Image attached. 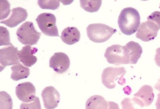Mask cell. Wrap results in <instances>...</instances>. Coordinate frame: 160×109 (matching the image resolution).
Here are the masks:
<instances>
[{"instance_id":"1","label":"cell","mask_w":160,"mask_h":109,"mask_svg":"<svg viewBox=\"0 0 160 109\" xmlns=\"http://www.w3.org/2000/svg\"><path fill=\"white\" fill-rule=\"evenodd\" d=\"M118 22L122 33L127 35H131L134 33L139 27L140 23L139 13L133 8H125L121 11Z\"/></svg>"},{"instance_id":"2","label":"cell","mask_w":160,"mask_h":109,"mask_svg":"<svg viewBox=\"0 0 160 109\" xmlns=\"http://www.w3.org/2000/svg\"><path fill=\"white\" fill-rule=\"evenodd\" d=\"M86 30L89 39L97 43L107 41L117 31L116 29L102 23L89 24L86 28Z\"/></svg>"},{"instance_id":"3","label":"cell","mask_w":160,"mask_h":109,"mask_svg":"<svg viewBox=\"0 0 160 109\" xmlns=\"http://www.w3.org/2000/svg\"><path fill=\"white\" fill-rule=\"evenodd\" d=\"M126 72L123 67H110L104 69L102 74V82L107 88L112 89L116 86V82L123 85L126 83L123 76Z\"/></svg>"},{"instance_id":"4","label":"cell","mask_w":160,"mask_h":109,"mask_svg":"<svg viewBox=\"0 0 160 109\" xmlns=\"http://www.w3.org/2000/svg\"><path fill=\"white\" fill-rule=\"evenodd\" d=\"M104 56L108 63L116 65L130 63L129 57L125 46L112 45L107 48Z\"/></svg>"},{"instance_id":"5","label":"cell","mask_w":160,"mask_h":109,"mask_svg":"<svg viewBox=\"0 0 160 109\" xmlns=\"http://www.w3.org/2000/svg\"><path fill=\"white\" fill-rule=\"evenodd\" d=\"M19 41L23 45H32L36 44L41 36L37 31L31 21H26L18 29L16 33Z\"/></svg>"},{"instance_id":"6","label":"cell","mask_w":160,"mask_h":109,"mask_svg":"<svg viewBox=\"0 0 160 109\" xmlns=\"http://www.w3.org/2000/svg\"><path fill=\"white\" fill-rule=\"evenodd\" d=\"M42 33L51 36H59L56 25V18L52 14L43 13L39 14L36 19Z\"/></svg>"},{"instance_id":"7","label":"cell","mask_w":160,"mask_h":109,"mask_svg":"<svg viewBox=\"0 0 160 109\" xmlns=\"http://www.w3.org/2000/svg\"><path fill=\"white\" fill-rule=\"evenodd\" d=\"M17 47L13 45L0 49V63L1 71L7 66L20 63L18 56Z\"/></svg>"},{"instance_id":"8","label":"cell","mask_w":160,"mask_h":109,"mask_svg":"<svg viewBox=\"0 0 160 109\" xmlns=\"http://www.w3.org/2000/svg\"><path fill=\"white\" fill-rule=\"evenodd\" d=\"M159 30L158 26L155 23L147 21L140 24L136 36L142 41L148 42L153 40L157 36Z\"/></svg>"},{"instance_id":"9","label":"cell","mask_w":160,"mask_h":109,"mask_svg":"<svg viewBox=\"0 0 160 109\" xmlns=\"http://www.w3.org/2000/svg\"><path fill=\"white\" fill-rule=\"evenodd\" d=\"M154 98L153 89L150 86H142L138 91L133 95L132 101L141 107L149 106Z\"/></svg>"},{"instance_id":"10","label":"cell","mask_w":160,"mask_h":109,"mask_svg":"<svg viewBox=\"0 0 160 109\" xmlns=\"http://www.w3.org/2000/svg\"><path fill=\"white\" fill-rule=\"evenodd\" d=\"M68 56L65 53L61 52L55 53L49 60V67L58 74L66 72L70 65Z\"/></svg>"},{"instance_id":"11","label":"cell","mask_w":160,"mask_h":109,"mask_svg":"<svg viewBox=\"0 0 160 109\" xmlns=\"http://www.w3.org/2000/svg\"><path fill=\"white\" fill-rule=\"evenodd\" d=\"M15 92L18 99L24 102L33 101L36 97L35 88L30 82L18 84L16 87Z\"/></svg>"},{"instance_id":"12","label":"cell","mask_w":160,"mask_h":109,"mask_svg":"<svg viewBox=\"0 0 160 109\" xmlns=\"http://www.w3.org/2000/svg\"><path fill=\"white\" fill-rule=\"evenodd\" d=\"M44 107L46 109H54L58 106L60 100L58 92L52 86L47 87L41 93Z\"/></svg>"},{"instance_id":"13","label":"cell","mask_w":160,"mask_h":109,"mask_svg":"<svg viewBox=\"0 0 160 109\" xmlns=\"http://www.w3.org/2000/svg\"><path fill=\"white\" fill-rule=\"evenodd\" d=\"M38 49L27 45L19 51L18 55L19 60L26 66L31 67L37 62V59L33 54L37 52Z\"/></svg>"},{"instance_id":"14","label":"cell","mask_w":160,"mask_h":109,"mask_svg":"<svg viewBox=\"0 0 160 109\" xmlns=\"http://www.w3.org/2000/svg\"><path fill=\"white\" fill-rule=\"evenodd\" d=\"M12 14L9 18L1 21L0 23L7 26L13 28L25 21L28 16L26 9L21 7H17L12 10Z\"/></svg>"},{"instance_id":"15","label":"cell","mask_w":160,"mask_h":109,"mask_svg":"<svg viewBox=\"0 0 160 109\" xmlns=\"http://www.w3.org/2000/svg\"><path fill=\"white\" fill-rule=\"evenodd\" d=\"M80 33L77 28L68 27L62 31L60 38L65 44L71 45L79 41Z\"/></svg>"},{"instance_id":"16","label":"cell","mask_w":160,"mask_h":109,"mask_svg":"<svg viewBox=\"0 0 160 109\" xmlns=\"http://www.w3.org/2000/svg\"><path fill=\"white\" fill-rule=\"evenodd\" d=\"M125 46L129 57V64H136L143 52L141 46L138 43L133 41H129Z\"/></svg>"},{"instance_id":"17","label":"cell","mask_w":160,"mask_h":109,"mask_svg":"<svg viewBox=\"0 0 160 109\" xmlns=\"http://www.w3.org/2000/svg\"><path fill=\"white\" fill-rule=\"evenodd\" d=\"M108 102L102 96L94 95L90 97L87 101L86 109H107Z\"/></svg>"},{"instance_id":"18","label":"cell","mask_w":160,"mask_h":109,"mask_svg":"<svg viewBox=\"0 0 160 109\" xmlns=\"http://www.w3.org/2000/svg\"><path fill=\"white\" fill-rule=\"evenodd\" d=\"M12 71L11 78L14 81L27 78L30 74V69L19 63L11 67Z\"/></svg>"},{"instance_id":"19","label":"cell","mask_w":160,"mask_h":109,"mask_svg":"<svg viewBox=\"0 0 160 109\" xmlns=\"http://www.w3.org/2000/svg\"><path fill=\"white\" fill-rule=\"evenodd\" d=\"M102 0H80V6L85 11L93 12L98 11L100 9Z\"/></svg>"},{"instance_id":"20","label":"cell","mask_w":160,"mask_h":109,"mask_svg":"<svg viewBox=\"0 0 160 109\" xmlns=\"http://www.w3.org/2000/svg\"><path fill=\"white\" fill-rule=\"evenodd\" d=\"M0 109H12L13 102L10 96L6 92H0Z\"/></svg>"},{"instance_id":"21","label":"cell","mask_w":160,"mask_h":109,"mask_svg":"<svg viewBox=\"0 0 160 109\" xmlns=\"http://www.w3.org/2000/svg\"><path fill=\"white\" fill-rule=\"evenodd\" d=\"M60 0H38V4L42 9L55 10L60 5Z\"/></svg>"},{"instance_id":"22","label":"cell","mask_w":160,"mask_h":109,"mask_svg":"<svg viewBox=\"0 0 160 109\" xmlns=\"http://www.w3.org/2000/svg\"><path fill=\"white\" fill-rule=\"evenodd\" d=\"M0 45H12L9 37V33L7 28L4 26H0Z\"/></svg>"},{"instance_id":"23","label":"cell","mask_w":160,"mask_h":109,"mask_svg":"<svg viewBox=\"0 0 160 109\" xmlns=\"http://www.w3.org/2000/svg\"><path fill=\"white\" fill-rule=\"evenodd\" d=\"M20 109H42L39 98L36 97L35 99L29 102H22Z\"/></svg>"},{"instance_id":"24","label":"cell","mask_w":160,"mask_h":109,"mask_svg":"<svg viewBox=\"0 0 160 109\" xmlns=\"http://www.w3.org/2000/svg\"><path fill=\"white\" fill-rule=\"evenodd\" d=\"M0 20L3 19L8 16L11 10L10 4L7 0H0Z\"/></svg>"},{"instance_id":"25","label":"cell","mask_w":160,"mask_h":109,"mask_svg":"<svg viewBox=\"0 0 160 109\" xmlns=\"http://www.w3.org/2000/svg\"><path fill=\"white\" fill-rule=\"evenodd\" d=\"M147 20L152 21L158 26L159 30L160 29V12L155 11L153 12L148 16Z\"/></svg>"},{"instance_id":"26","label":"cell","mask_w":160,"mask_h":109,"mask_svg":"<svg viewBox=\"0 0 160 109\" xmlns=\"http://www.w3.org/2000/svg\"><path fill=\"white\" fill-rule=\"evenodd\" d=\"M122 109H138L135 108L132 102V100L130 98H126L121 102Z\"/></svg>"},{"instance_id":"27","label":"cell","mask_w":160,"mask_h":109,"mask_svg":"<svg viewBox=\"0 0 160 109\" xmlns=\"http://www.w3.org/2000/svg\"><path fill=\"white\" fill-rule=\"evenodd\" d=\"M154 60L156 64L160 67V47L157 48L156 50Z\"/></svg>"},{"instance_id":"28","label":"cell","mask_w":160,"mask_h":109,"mask_svg":"<svg viewBox=\"0 0 160 109\" xmlns=\"http://www.w3.org/2000/svg\"><path fill=\"white\" fill-rule=\"evenodd\" d=\"M107 109H119V108L117 103L112 101H108Z\"/></svg>"},{"instance_id":"29","label":"cell","mask_w":160,"mask_h":109,"mask_svg":"<svg viewBox=\"0 0 160 109\" xmlns=\"http://www.w3.org/2000/svg\"><path fill=\"white\" fill-rule=\"evenodd\" d=\"M155 106L157 109H160V92L158 95V97L155 103Z\"/></svg>"},{"instance_id":"30","label":"cell","mask_w":160,"mask_h":109,"mask_svg":"<svg viewBox=\"0 0 160 109\" xmlns=\"http://www.w3.org/2000/svg\"><path fill=\"white\" fill-rule=\"evenodd\" d=\"M154 88L160 92V78L158 80V82L155 85Z\"/></svg>"}]
</instances>
